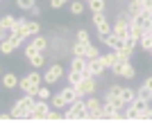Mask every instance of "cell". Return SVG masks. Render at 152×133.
<instances>
[{
    "label": "cell",
    "instance_id": "obj_45",
    "mask_svg": "<svg viewBox=\"0 0 152 133\" xmlns=\"http://www.w3.org/2000/svg\"><path fill=\"white\" fill-rule=\"evenodd\" d=\"M150 54H152V52H150Z\"/></svg>",
    "mask_w": 152,
    "mask_h": 133
},
{
    "label": "cell",
    "instance_id": "obj_12",
    "mask_svg": "<svg viewBox=\"0 0 152 133\" xmlns=\"http://www.w3.org/2000/svg\"><path fill=\"white\" fill-rule=\"evenodd\" d=\"M18 77L14 75V72H5L2 75V88L5 90H14V88H18Z\"/></svg>",
    "mask_w": 152,
    "mask_h": 133
},
{
    "label": "cell",
    "instance_id": "obj_38",
    "mask_svg": "<svg viewBox=\"0 0 152 133\" xmlns=\"http://www.w3.org/2000/svg\"><path fill=\"white\" fill-rule=\"evenodd\" d=\"M143 86H145L148 90H152V77H145V81H143Z\"/></svg>",
    "mask_w": 152,
    "mask_h": 133
},
{
    "label": "cell",
    "instance_id": "obj_36",
    "mask_svg": "<svg viewBox=\"0 0 152 133\" xmlns=\"http://www.w3.org/2000/svg\"><path fill=\"white\" fill-rule=\"evenodd\" d=\"M68 0H50V9H61Z\"/></svg>",
    "mask_w": 152,
    "mask_h": 133
},
{
    "label": "cell",
    "instance_id": "obj_4",
    "mask_svg": "<svg viewBox=\"0 0 152 133\" xmlns=\"http://www.w3.org/2000/svg\"><path fill=\"white\" fill-rule=\"evenodd\" d=\"M25 59H27V63H30L34 70H39V68L45 65V52H39L37 47H32L30 43L25 45Z\"/></svg>",
    "mask_w": 152,
    "mask_h": 133
},
{
    "label": "cell",
    "instance_id": "obj_34",
    "mask_svg": "<svg viewBox=\"0 0 152 133\" xmlns=\"http://www.w3.org/2000/svg\"><path fill=\"white\" fill-rule=\"evenodd\" d=\"M77 41H82V43H89V45H91L89 29H77Z\"/></svg>",
    "mask_w": 152,
    "mask_h": 133
},
{
    "label": "cell",
    "instance_id": "obj_8",
    "mask_svg": "<svg viewBox=\"0 0 152 133\" xmlns=\"http://www.w3.org/2000/svg\"><path fill=\"white\" fill-rule=\"evenodd\" d=\"M50 108L52 106H50V101H48V99H37V101H34V108H32V117H30V120H45Z\"/></svg>",
    "mask_w": 152,
    "mask_h": 133
},
{
    "label": "cell",
    "instance_id": "obj_17",
    "mask_svg": "<svg viewBox=\"0 0 152 133\" xmlns=\"http://www.w3.org/2000/svg\"><path fill=\"white\" fill-rule=\"evenodd\" d=\"M86 47H89V43L75 41V43L70 45V54H73V57H84V54H86Z\"/></svg>",
    "mask_w": 152,
    "mask_h": 133
},
{
    "label": "cell",
    "instance_id": "obj_2",
    "mask_svg": "<svg viewBox=\"0 0 152 133\" xmlns=\"http://www.w3.org/2000/svg\"><path fill=\"white\" fill-rule=\"evenodd\" d=\"M41 81H43V75H41V72H27L18 81V88L23 90V93H27V95L37 97V90H39V86H41Z\"/></svg>",
    "mask_w": 152,
    "mask_h": 133
},
{
    "label": "cell",
    "instance_id": "obj_13",
    "mask_svg": "<svg viewBox=\"0 0 152 133\" xmlns=\"http://www.w3.org/2000/svg\"><path fill=\"white\" fill-rule=\"evenodd\" d=\"M30 45H32V47H37L39 52H45L50 43H48V38H45V36H41V34H34V36H30Z\"/></svg>",
    "mask_w": 152,
    "mask_h": 133
},
{
    "label": "cell",
    "instance_id": "obj_28",
    "mask_svg": "<svg viewBox=\"0 0 152 133\" xmlns=\"http://www.w3.org/2000/svg\"><path fill=\"white\" fill-rule=\"evenodd\" d=\"M127 12H129V14L134 16V18H136V16H139V14L143 12V7H141L139 2H136V0H129V5H127Z\"/></svg>",
    "mask_w": 152,
    "mask_h": 133
},
{
    "label": "cell",
    "instance_id": "obj_16",
    "mask_svg": "<svg viewBox=\"0 0 152 133\" xmlns=\"http://www.w3.org/2000/svg\"><path fill=\"white\" fill-rule=\"evenodd\" d=\"M50 106L57 108V111H59V108H66V106H68V101H66V97L61 95V90H59V93H55V95L50 97Z\"/></svg>",
    "mask_w": 152,
    "mask_h": 133
},
{
    "label": "cell",
    "instance_id": "obj_25",
    "mask_svg": "<svg viewBox=\"0 0 152 133\" xmlns=\"http://www.w3.org/2000/svg\"><path fill=\"white\" fill-rule=\"evenodd\" d=\"M70 14H73V16L84 14V0H73V2H70Z\"/></svg>",
    "mask_w": 152,
    "mask_h": 133
},
{
    "label": "cell",
    "instance_id": "obj_27",
    "mask_svg": "<svg viewBox=\"0 0 152 133\" xmlns=\"http://www.w3.org/2000/svg\"><path fill=\"white\" fill-rule=\"evenodd\" d=\"M125 117H127V120H139V108L134 106V104H127V108H125Z\"/></svg>",
    "mask_w": 152,
    "mask_h": 133
},
{
    "label": "cell",
    "instance_id": "obj_29",
    "mask_svg": "<svg viewBox=\"0 0 152 133\" xmlns=\"http://www.w3.org/2000/svg\"><path fill=\"white\" fill-rule=\"evenodd\" d=\"M98 57H100V50H98L95 45H89V47H86V54H84V59H86V61H91V59H98Z\"/></svg>",
    "mask_w": 152,
    "mask_h": 133
},
{
    "label": "cell",
    "instance_id": "obj_43",
    "mask_svg": "<svg viewBox=\"0 0 152 133\" xmlns=\"http://www.w3.org/2000/svg\"><path fill=\"white\" fill-rule=\"evenodd\" d=\"M84 2H89V0H84Z\"/></svg>",
    "mask_w": 152,
    "mask_h": 133
},
{
    "label": "cell",
    "instance_id": "obj_35",
    "mask_svg": "<svg viewBox=\"0 0 152 133\" xmlns=\"http://www.w3.org/2000/svg\"><path fill=\"white\" fill-rule=\"evenodd\" d=\"M139 120H152V108L145 106L143 111H139Z\"/></svg>",
    "mask_w": 152,
    "mask_h": 133
},
{
    "label": "cell",
    "instance_id": "obj_21",
    "mask_svg": "<svg viewBox=\"0 0 152 133\" xmlns=\"http://www.w3.org/2000/svg\"><path fill=\"white\" fill-rule=\"evenodd\" d=\"M139 45H141V50H145L148 54L152 52V32H145L143 36H141V41H139Z\"/></svg>",
    "mask_w": 152,
    "mask_h": 133
},
{
    "label": "cell",
    "instance_id": "obj_15",
    "mask_svg": "<svg viewBox=\"0 0 152 133\" xmlns=\"http://www.w3.org/2000/svg\"><path fill=\"white\" fill-rule=\"evenodd\" d=\"M102 61H104V65H107V70H111L118 61H121V57H118V52L116 50H109L107 54H102Z\"/></svg>",
    "mask_w": 152,
    "mask_h": 133
},
{
    "label": "cell",
    "instance_id": "obj_14",
    "mask_svg": "<svg viewBox=\"0 0 152 133\" xmlns=\"http://www.w3.org/2000/svg\"><path fill=\"white\" fill-rule=\"evenodd\" d=\"M136 20H139V25L145 29V32H152V14L148 12V9H143V12L136 16Z\"/></svg>",
    "mask_w": 152,
    "mask_h": 133
},
{
    "label": "cell",
    "instance_id": "obj_10",
    "mask_svg": "<svg viewBox=\"0 0 152 133\" xmlns=\"http://www.w3.org/2000/svg\"><path fill=\"white\" fill-rule=\"evenodd\" d=\"M100 41L107 45L109 50H118V47H123V43H125V38L118 36V34H114V32H109L107 36H100Z\"/></svg>",
    "mask_w": 152,
    "mask_h": 133
},
{
    "label": "cell",
    "instance_id": "obj_11",
    "mask_svg": "<svg viewBox=\"0 0 152 133\" xmlns=\"http://www.w3.org/2000/svg\"><path fill=\"white\" fill-rule=\"evenodd\" d=\"M104 70H107V65H104L102 57H98V59H91V61H89V75H93V77H100V75H104Z\"/></svg>",
    "mask_w": 152,
    "mask_h": 133
},
{
    "label": "cell",
    "instance_id": "obj_7",
    "mask_svg": "<svg viewBox=\"0 0 152 133\" xmlns=\"http://www.w3.org/2000/svg\"><path fill=\"white\" fill-rule=\"evenodd\" d=\"M111 72H114L116 77H123V79H134V77H136V70H134V65L129 63V61H125V63L118 61V63L111 68Z\"/></svg>",
    "mask_w": 152,
    "mask_h": 133
},
{
    "label": "cell",
    "instance_id": "obj_22",
    "mask_svg": "<svg viewBox=\"0 0 152 133\" xmlns=\"http://www.w3.org/2000/svg\"><path fill=\"white\" fill-rule=\"evenodd\" d=\"M116 52H118V57H121L123 63H125V61H129V59H132V54H134V50H132V47H127L125 43H123V47H118Z\"/></svg>",
    "mask_w": 152,
    "mask_h": 133
},
{
    "label": "cell",
    "instance_id": "obj_40",
    "mask_svg": "<svg viewBox=\"0 0 152 133\" xmlns=\"http://www.w3.org/2000/svg\"><path fill=\"white\" fill-rule=\"evenodd\" d=\"M7 36H9V32H7V29H2V27H0V41H5Z\"/></svg>",
    "mask_w": 152,
    "mask_h": 133
},
{
    "label": "cell",
    "instance_id": "obj_30",
    "mask_svg": "<svg viewBox=\"0 0 152 133\" xmlns=\"http://www.w3.org/2000/svg\"><path fill=\"white\" fill-rule=\"evenodd\" d=\"M16 5H18V9H23V12H30L32 7L37 5V0H16Z\"/></svg>",
    "mask_w": 152,
    "mask_h": 133
},
{
    "label": "cell",
    "instance_id": "obj_9",
    "mask_svg": "<svg viewBox=\"0 0 152 133\" xmlns=\"http://www.w3.org/2000/svg\"><path fill=\"white\" fill-rule=\"evenodd\" d=\"M93 25H95V29H98V34H100V36H107V34L111 32V23L107 20L104 12L93 14Z\"/></svg>",
    "mask_w": 152,
    "mask_h": 133
},
{
    "label": "cell",
    "instance_id": "obj_19",
    "mask_svg": "<svg viewBox=\"0 0 152 133\" xmlns=\"http://www.w3.org/2000/svg\"><path fill=\"white\" fill-rule=\"evenodd\" d=\"M136 97H139V88H129V86L123 88V101H125V104H132Z\"/></svg>",
    "mask_w": 152,
    "mask_h": 133
},
{
    "label": "cell",
    "instance_id": "obj_5",
    "mask_svg": "<svg viewBox=\"0 0 152 133\" xmlns=\"http://www.w3.org/2000/svg\"><path fill=\"white\" fill-rule=\"evenodd\" d=\"M64 75H66V72H64V65H61V63H52L50 68L43 72V83L52 86V83H57Z\"/></svg>",
    "mask_w": 152,
    "mask_h": 133
},
{
    "label": "cell",
    "instance_id": "obj_26",
    "mask_svg": "<svg viewBox=\"0 0 152 133\" xmlns=\"http://www.w3.org/2000/svg\"><path fill=\"white\" fill-rule=\"evenodd\" d=\"M25 27H27V34H30V36L41 32V25H39L37 20H25Z\"/></svg>",
    "mask_w": 152,
    "mask_h": 133
},
{
    "label": "cell",
    "instance_id": "obj_33",
    "mask_svg": "<svg viewBox=\"0 0 152 133\" xmlns=\"http://www.w3.org/2000/svg\"><path fill=\"white\" fill-rule=\"evenodd\" d=\"M125 45H127V47H132V50H136V47H139V38L132 36V34H127V36H125Z\"/></svg>",
    "mask_w": 152,
    "mask_h": 133
},
{
    "label": "cell",
    "instance_id": "obj_42",
    "mask_svg": "<svg viewBox=\"0 0 152 133\" xmlns=\"http://www.w3.org/2000/svg\"><path fill=\"white\" fill-rule=\"evenodd\" d=\"M148 12H150V14H152V2H150V7H148Z\"/></svg>",
    "mask_w": 152,
    "mask_h": 133
},
{
    "label": "cell",
    "instance_id": "obj_23",
    "mask_svg": "<svg viewBox=\"0 0 152 133\" xmlns=\"http://www.w3.org/2000/svg\"><path fill=\"white\" fill-rule=\"evenodd\" d=\"M50 97H52V93H50V86H48V83L39 86V90H37V99H48V101H50Z\"/></svg>",
    "mask_w": 152,
    "mask_h": 133
},
{
    "label": "cell",
    "instance_id": "obj_32",
    "mask_svg": "<svg viewBox=\"0 0 152 133\" xmlns=\"http://www.w3.org/2000/svg\"><path fill=\"white\" fill-rule=\"evenodd\" d=\"M139 99H143V101H152V90H148L145 86H141V88H139Z\"/></svg>",
    "mask_w": 152,
    "mask_h": 133
},
{
    "label": "cell",
    "instance_id": "obj_41",
    "mask_svg": "<svg viewBox=\"0 0 152 133\" xmlns=\"http://www.w3.org/2000/svg\"><path fill=\"white\" fill-rule=\"evenodd\" d=\"M0 120H14L12 113H0Z\"/></svg>",
    "mask_w": 152,
    "mask_h": 133
},
{
    "label": "cell",
    "instance_id": "obj_6",
    "mask_svg": "<svg viewBox=\"0 0 152 133\" xmlns=\"http://www.w3.org/2000/svg\"><path fill=\"white\" fill-rule=\"evenodd\" d=\"M77 90H80V95H82V97L95 95V90H98V77H93V75H86V77L82 79V83L77 86Z\"/></svg>",
    "mask_w": 152,
    "mask_h": 133
},
{
    "label": "cell",
    "instance_id": "obj_24",
    "mask_svg": "<svg viewBox=\"0 0 152 133\" xmlns=\"http://www.w3.org/2000/svg\"><path fill=\"white\" fill-rule=\"evenodd\" d=\"M82 79H84V75H82V72L68 70V83H70V86H80V83H82Z\"/></svg>",
    "mask_w": 152,
    "mask_h": 133
},
{
    "label": "cell",
    "instance_id": "obj_3",
    "mask_svg": "<svg viewBox=\"0 0 152 133\" xmlns=\"http://www.w3.org/2000/svg\"><path fill=\"white\" fill-rule=\"evenodd\" d=\"M64 120H86V101H84V97L70 101L64 108Z\"/></svg>",
    "mask_w": 152,
    "mask_h": 133
},
{
    "label": "cell",
    "instance_id": "obj_1",
    "mask_svg": "<svg viewBox=\"0 0 152 133\" xmlns=\"http://www.w3.org/2000/svg\"><path fill=\"white\" fill-rule=\"evenodd\" d=\"M34 101H37V97L25 93L20 99L14 101V108L9 111L12 117H14V120H30V117H32V108H34Z\"/></svg>",
    "mask_w": 152,
    "mask_h": 133
},
{
    "label": "cell",
    "instance_id": "obj_37",
    "mask_svg": "<svg viewBox=\"0 0 152 133\" xmlns=\"http://www.w3.org/2000/svg\"><path fill=\"white\" fill-rule=\"evenodd\" d=\"M30 14H32V16H39V14H41V7H39V5H34V7L30 9Z\"/></svg>",
    "mask_w": 152,
    "mask_h": 133
},
{
    "label": "cell",
    "instance_id": "obj_20",
    "mask_svg": "<svg viewBox=\"0 0 152 133\" xmlns=\"http://www.w3.org/2000/svg\"><path fill=\"white\" fill-rule=\"evenodd\" d=\"M86 5H89L91 14H100V12H104V9H107V2H104V0H89Z\"/></svg>",
    "mask_w": 152,
    "mask_h": 133
},
{
    "label": "cell",
    "instance_id": "obj_44",
    "mask_svg": "<svg viewBox=\"0 0 152 133\" xmlns=\"http://www.w3.org/2000/svg\"><path fill=\"white\" fill-rule=\"evenodd\" d=\"M0 2H2V0H0Z\"/></svg>",
    "mask_w": 152,
    "mask_h": 133
},
{
    "label": "cell",
    "instance_id": "obj_39",
    "mask_svg": "<svg viewBox=\"0 0 152 133\" xmlns=\"http://www.w3.org/2000/svg\"><path fill=\"white\" fill-rule=\"evenodd\" d=\"M136 2H139V5L143 7V9H148V7H150V2H152V0H136Z\"/></svg>",
    "mask_w": 152,
    "mask_h": 133
},
{
    "label": "cell",
    "instance_id": "obj_18",
    "mask_svg": "<svg viewBox=\"0 0 152 133\" xmlns=\"http://www.w3.org/2000/svg\"><path fill=\"white\" fill-rule=\"evenodd\" d=\"M16 25V16H12V14H5V16H0V27L2 29H7V32H12V27Z\"/></svg>",
    "mask_w": 152,
    "mask_h": 133
},
{
    "label": "cell",
    "instance_id": "obj_31",
    "mask_svg": "<svg viewBox=\"0 0 152 133\" xmlns=\"http://www.w3.org/2000/svg\"><path fill=\"white\" fill-rule=\"evenodd\" d=\"M104 97H123V86H109Z\"/></svg>",
    "mask_w": 152,
    "mask_h": 133
}]
</instances>
